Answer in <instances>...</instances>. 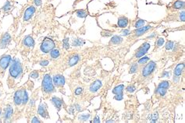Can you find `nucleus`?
<instances>
[{"label": "nucleus", "instance_id": "b1692460", "mask_svg": "<svg viewBox=\"0 0 185 123\" xmlns=\"http://www.w3.org/2000/svg\"><path fill=\"white\" fill-rule=\"evenodd\" d=\"M175 45L176 43L174 41H168L166 44V50L167 51H170V50H175Z\"/></svg>", "mask_w": 185, "mask_h": 123}, {"label": "nucleus", "instance_id": "cd10ccee", "mask_svg": "<svg viewBox=\"0 0 185 123\" xmlns=\"http://www.w3.org/2000/svg\"><path fill=\"white\" fill-rule=\"evenodd\" d=\"M77 16L80 18H85L86 17L87 15H88V13H87L86 10H80L77 11Z\"/></svg>", "mask_w": 185, "mask_h": 123}, {"label": "nucleus", "instance_id": "423d86ee", "mask_svg": "<svg viewBox=\"0 0 185 123\" xmlns=\"http://www.w3.org/2000/svg\"><path fill=\"white\" fill-rule=\"evenodd\" d=\"M12 58L10 55H4L0 58V75L3 76L7 67L10 66Z\"/></svg>", "mask_w": 185, "mask_h": 123}, {"label": "nucleus", "instance_id": "a878e982", "mask_svg": "<svg viewBox=\"0 0 185 123\" xmlns=\"http://www.w3.org/2000/svg\"><path fill=\"white\" fill-rule=\"evenodd\" d=\"M85 44V41L81 38H76V39L73 40V42H72V45L73 46H81V45H84Z\"/></svg>", "mask_w": 185, "mask_h": 123}, {"label": "nucleus", "instance_id": "bb28decb", "mask_svg": "<svg viewBox=\"0 0 185 123\" xmlns=\"http://www.w3.org/2000/svg\"><path fill=\"white\" fill-rule=\"evenodd\" d=\"M50 56H51L52 59H57L59 56V51L58 49L53 48L50 51Z\"/></svg>", "mask_w": 185, "mask_h": 123}, {"label": "nucleus", "instance_id": "ddd939ff", "mask_svg": "<svg viewBox=\"0 0 185 123\" xmlns=\"http://www.w3.org/2000/svg\"><path fill=\"white\" fill-rule=\"evenodd\" d=\"M13 114V108L12 106H6V107L4 110V112H3V115H2L3 122H10V119L12 118Z\"/></svg>", "mask_w": 185, "mask_h": 123}, {"label": "nucleus", "instance_id": "412c9836", "mask_svg": "<svg viewBox=\"0 0 185 123\" xmlns=\"http://www.w3.org/2000/svg\"><path fill=\"white\" fill-rule=\"evenodd\" d=\"M79 61H80V55H77V54H76V55H71V56L70 57L69 60H68V66H75V65L78 63Z\"/></svg>", "mask_w": 185, "mask_h": 123}, {"label": "nucleus", "instance_id": "6ab92c4d", "mask_svg": "<svg viewBox=\"0 0 185 123\" xmlns=\"http://www.w3.org/2000/svg\"><path fill=\"white\" fill-rule=\"evenodd\" d=\"M101 86H102V81L99 80H97L91 85L90 87H89V90L91 93H95L101 87Z\"/></svg>", "mask_w": 185, "mask_h": 123}, {"label": "nucleus", "instance_id": "473e14b6", "mask_svg": "<svg viewBox=\"0 0 185 123\" xmlns=\"http://www.w3.org/2000/svg\"><path fill=\"white\" fill-rule=\"evenodd\" d=\"M89 118H90V115H81L79 116L78 119L80 121L85 122V121H87Z\"/></svg>", "mask_w": 185, "mask_h": 123}, {"label": "nucleus", "instance_id": "f704fd0d", "mask_svg": "<svg viewBox=\"0 0 185 123\" xmlns=\"http://www.w3.org/2000/svg\"><path fill=\"white\" fill-rule=\"evenodd\" d=\"M136 88L134 85H130L127 87V91L129 92V93H133V92L135 91Z\"/></svg>", "mask_w": 185, "mask_h": 123}, {"label": "nucleus", "instance_id": "7c9ffc66", "mask_svg": "<svg viewBox=\"0 0 185 123\" xmlns=\"http://www.w3.org/2000/svg\"><path fill=\"white\" fill-rule=\"evenodd\" d=\"M150 60V59L148 58V57H142V58H140V60L138 61V63H139V64L141 65H143V64H146V63H148V61Z\"/></svg>", "mask_w": 185, "mask_h": 123}, {"label": "nucleus", "instance_id": "a18cd8bd", "mask_svg": "<svg viewBox=\"0 0 185 123\" xmlns=\"http://www.w3.org/2000/svg\"><path fill=\"white\" fill-rule=\"evenodd\" d=\"M1 94H1V90H0V97H1Z\"/></svg>", "mask_w": 185, "mask_h": 123}, {"label": "nucleus", "instance_id": "c03bdc74", "mask_svg": "<svg viewBox=\"0 0 185 123\" xmlns=\"http://www.w3.org/2000/svg\"><path fill=\"white\" fill-rule=\"evenodd\" d=\"M123 34H124V35H127V34H129L130 33L128 30H125V31H123Z\"/></svg>", "mask_w": 185, "mask_h": 123}, {"label": "nucleus", "instance_id": "aec40b11", "mask_svg": "<svg viewBox=\"0 0 185 123\" xmlns=\"http://www.w3.org/2000/svg\"><path fill=\"white\" fill-rule=\"evenodd\" d=\"M52 103L53 104V105L57 108L58 111L61 109L62 106H63V101L60 98H57V97H52Z\"/></svg>", "mask_w": 185, "mask_h": 123}, {"label": "nucleus", "instance_id": "7ed1b4c3", "mask_svg": "<svg viewBox=\"0 0 185 123\" xmlns=\"http://www.w3.org/2000/svg\"><path fill=\"white\" fill-rule=\"evenodd\" d=\"M41 90L43 92V95H50L55 91V86L50 74H45L44 76L42 84H41Z\"/></svg>", "mask_w": 185, "mask_h": 123}, {"label": "nucleus", "instance_id": "a19ab883", "mask_svg": "<svg viewBox=\"0 0 185 123\" xmlns=\"http://www.w3.org/2000/svg\"><path fill=\"white\" fill-rule=\"evenodd\" d=\"M34 4L36 6H40L41 5V0H34Z\"/></svg>", "mask_w": 185, "mask_h": 123}, {"label": "nucleus", "instance_id": "6e6552de", "mask_svg": "<svg viewBox=\"0 0 185 123\" xmlns=\"http://www.w3.org/2000/svg\"><path fill=\"white\" fill-rule=\"evenodd\" d=\"M150 47H151V45H150V44L148 43V42H144V43L141 45L140 47L136 50L134 57L135 59H140V58L143 57L146 53L148 52V49L150 48Z\"/></svg>", "mask_w": 185, "mask_h": 123}, {"label": "nucleus", "instance_id": "20e7f679", "mask_svg": "<svg viewBox=\"0 0 185 123\" xmlns=\"http://www.w3.org/2000/svg\"><path fill=\"white\" fill-rule=\"evenodd\" d=\"M156 69V63L154 61H150L149 63H146V65L142 68L141 76L142 78H148L150 75H152Z\"/></svg>", "mask_w": 185, "mask_h": 123}, {"label": "nucleus", "instance_id": "f3484780", "mask_svg": "<svg viewBox=\"0 0 185 123\" xmlns=\"http://www.w3.org/2000/svg\"><path fill=\"white\" fill-rule=\"evenodd\" d=\"M128 25V19L125 16H121L118 18L117 26L120 28H125Z\"/></svg>", "mask_w": 185, "mask_h": 123}, {"label": "nucleus", "instance_id": "2eb2a0df", "mask_svg": "<svg viewBox=\"0 0 185 123\" xmlns=\"http://www.w3.org/2000/svg\"><path fill=\"white\" fill-rule=\"evenodd\" d=\"M34 13H35V8L32 6H29V7L25 10V12H24V21H28L30 19H31V17L33 16Z\"/></svg>", "mask_w": 185, "mask_h": 123}, {"label": "nucleus", "instance_id": "e433bc0d", "mask_svg": "<svg viewBox=\"0 0 185 123\" xmlns=\"http://www.w3.org/2000/svg\"><path fill=\"white\" fill-rule=\"evenodd\" d=\"M83 92V89L82 87H77L76 90H75L74 94H76V95H80V94H82Z\"/></svg>", "mask_w": 185, "mask_h": 123}, {"label": "nucleus", "instance_id": "58836bf2", "mask_svg": "<svg viewBox=\"0 0 185 123\" xmlns=\"http://www.w3.org/2000/svg\"><path fill=\"white\" fill-rule=\"evenodd\" d=\"M103 32H105L106 34H101L103 37H109V36L112 35V32L109 31H104Z\"/></svg>", "mask_w": 185, "mask_h": 123}, {"label": "nucleus", "instance_id": "4c0bfd02", "mask_svg": "<svg viewBox=\"0 0 185 123\" xmlns=\"http://www.w3.org/2000/svg\"><path fill=\"white\" fill-rule=\"evenodd\" d=\"M179 18H180V20L181 21H184L185 20V13H184V11H182V12L180 13V15H179Z\"/></svg>", "mask_w": 185, "mask_h": 123}, {"label": "nucleus", "instance_id": "2f4dec72", "mask_svg": "<svg viewBox=\"0 0 185 123\" xmlns=\"http://www.w3.org/2000/svg\"><path fill=\"white\" fill-rule=\"evenodd\" d=\"M11 7H12V6H11V5H10V2H6V3L5 4V6L2 8V10H3L4 12H8L9 10L11 9Z\"/></svg>", "mask_w": 185, "mask_h": 123}, {"label": "nucleus", "instance_id": "f03ea898", "mask_svg": "<svg viewBox=\"0 0 185 123\" xmlns=\"http://www.w3.org/2000/svg\"><path fill=\"white\" fill-rule=\"evenodd\" d=\"M13 102L16 107H23L26 105V104L28 102V94L26 89L21 88L16 91L13 98Z\"/></svg>", "mask_w": 185, "mask_h": 123}, {"label": "nucleus", "instance_id": "9d476101", "mask_svg": "<svg viewBox=\"0 0 185 123\" xmlns=\"http://www.w3.org/2000/svg\"><path fill=\"white\" fill-rule=\"evenodd\" d=\"M124 86L123 84L121 85H119V86H116V87H114V89L112 90V94H114V99L116 101H121L124 98V94H123V92H124Z\"/></svg>", "mask_w": 185, "mask_h": 123}, {"label": "nucleus", "instance_id": "37998d69", "mask_svg": "<svg viewBox=\"0 0 185 123\" xmlns=\"http://www.w3.org/2000/svg\"><path fill=\"white\" fill-rule=\"evenodd\" d=\"M93 122H100V119H99V116H96L95 119L93 120Z\"/></svg>", "mask_w": 185, "mask_h": 123}, {"label": "nucleus", "instance_id": "79ce46f5", "mask_svg": "<svg viewBox=\"0 0 185 123\" xmlns=\"http://www.w3.org/2000/svg\"><path fill=\"white\" fill-rule=\"evenodd\" d=\"M40 65H41V66H47V65H49V61H41V63H40Z\"/></svg>", "mask_w": 185, "mask_h": 123}, {"label": "nucleus", "instance_id": "c9c22d12", "mask_svg": "<svg viewBox=\"0 0 185 123\" xmlns=\"http://www.w3.org/2000/svg\"><path fill=\"white\" fill-rule=\"evenodd\" d=\"M63 47H64V48L66 49H68L69 48V39L68 38H66V39H64V41H63Z\"/></svg>", "mask_w": 185, "mask_h": 123}, {"label": "nucleus", "instance_id": "39448f33", "mask_svg": "<svg viewBox=\"0 0 185 123\" xmlns=\"http://www.w3.org/2000/svg\"><path fill=\"white\" fill-rule=\"evenodd\" d=\"M153 28H154L152 27V26H150V25H146V26H144V27H142V28H137L136 30H134V31H133L132 32H130V37L131 38V40L135 39V38H137V37L144 35L145 34L148 33V31H150L153 29Z\"/></svg>", "mask_w": 185, "mask_h": 123}, {"label": "nucleus", "instance_id": "4468645a", "mask_svg": "<svg viewBox=\"0 0 185 123\" xmlns=\"http://www.w3.org/2000/svg\"><path fill=\"white\" fill-rule=\"evenodd\" d=\"M10 41H11V36L8 33L4 34V35L2 36L1 41H0V48H6V46L10 44Z\"/></svg>", "mask_w": 185, "mask_h": 123}, {"label": "nucleus", "instance_id": "f257e3e1", "mask_svg": "<svg viewBox=\"0 0 185 123\" xmlns=\"http://www.w3.org/2000/svg\"><path fill=\"white\" fill-rule=\"evenodd\" d=\"M23 73L21 63L20 59H14L10 65L9 69L8 76V86L10 88H12L16 83L18 80H20Z\"/></svg>", "mask_w": 185, "mask_h": 123}, {"label": "nucleus", "instance_id": "393cba45", "mask_svg": "<svg viewBox=\"0 0 185 123\" xmlns=\"http://www.w3.org/2000/svg\"><path fill=\"white\" fill-rule=\"evenodd\" d=\"M145 24H146L145 20L140 19V20H137V21L135 22L134 25H133V26H134V28H142V27H144V26H145Z\"/></svg>", "mask_w": 185, "mask_h": 123}, {"label": "nucleus", "instance_id": "49530a36", "mask_svg": "<svg viewBox=\"0 0 185 123\" xmlns=\"http://www.w3.org/2000/svg\"><path fill=\"white\" fill-rule=\"evenodd\" d=\"M0 115H1V108H0Z\"/></svg>", "mask_w": 185, "mask_h": 123}, {"label": "nucleus", "instance_id": "72a5a7b5", "mask_svg": "<svg viewBox=\"0 0 185 123\" xmlns=\"http://www.w3.org/2000/svg\"><path fill=\"white\" fill-rule=\"evenodd\" d=\"M38 76H39V73H38V72H37V70H34L33 71V72H31V75H30V76L33 79H37V77H38Z\"/></svg>", "mask_w": 185, "mask_h": 123}, {"label": "nucleus", "instance_id": "a211bd4d", "mask_svg": "<svg viewBox=\"0 0 185 123\" xmlns=\"http://www.w3.org/2000/svg\"><path fill=\"white\" fill-rule=\"evenodd\" d=\"M23 44L28 48H33L34 45V41L31 36H26L23 40Z\"/></svg>", "mask_w": 185, "mask_h": 123}, {"label": "nucleus", "instance_id": "4be33fe9", "mask_svg": "<svg viewBox=\"0 0 185 123\" xmlns=\"http://www.w3.org/2000/svg\"><path fill=\"white\" fill-rule=\"evenodd\" d=\"M123 41H124V39H123L122 37H120L119 35H115L111 38L109 44L110 45H117L122 43Z\"/></svg>", "mask_w": 185, "mask_h": 123}, {"label": "nucleus", "instance_id": "ea45409f", "mask_svg": "<svg viewBox=\"0 0 185 123\" xmlns=\"http://www.w3.org/2000/svg\"><path fill=\"white\" fill-rule=\"evenodd\" d=\"M31 122H33V123H35V122H41V120H40L39 119H38V118H37V117H34V119H32V120H31Z\"/></svg>", "mask_w": 185, "mask_h": 123}, {"label": "nucleus", "instance_id": "0eeeda50", "mask_svg": "<svg viewBox=\"0 0 185 123\" xmlns=\"http://www.w3.org/2000/svg\"><path fill=\"white\" fill-rule=\"evenodd\" d=\"M55 48V43L49 37H45L41 45V50L44 53H49Z\"/></svg>", "mask_w": 185, "mask_h": 123}, {"label": "nucleus", "instance_id": "f8f14e48", "mask_svg": "<svg viewBox=\"0 0 185 123\" xmlns=\"http://www.w3.org/2000/svg\"><path fill=\"white\" fill-rule=\"evenodd\" d=\"M53 83L55 84V86L58 88V89H62V88L64 86V84H65V78L63 75L58 74L54 76L53 77Z\"/></svg>", "mask_w": 185, "mask_h": 123}, {"label": "nucleus", "instance_id": "c756f323", "mask_svg": "<svg viewBox=\"0 0 185 123\" xmlns=\"http://www.w3.org/2000/svg\"><path fill=\"white\" fill-rule=\"evenodd\" d=\"M138 69V63H134V64L131 65V67H130L129 72L132 74V73H134V72H137Z\"/></svg>", "mask_w": 185, "mask_h": 123}, {"label": "nucleus", "instance_id": "9b49d317", "mask_svg": "<svg viewBox=\"0 0 185 123\" xmlns=\"http://www.w3.org/2000/svg\"><path fill=\"white\" fill-rule=\"evenodd\" d=\"M37 113L40 115L42 118L45 119H49V115L48 112V106L45 103H41L38 106V109H37Z\"/></svg>", "mask_w": 185, "mask_h": 123}, {"label": "nucleus", "instance_id": "5701e85b", "mask_svg": "<svg viewBox=\"0 0 185 123\" xmlns=\"http://www.w3.org/2000/svg\"><path fill=\"white\" fill-rule=\"evenodd\" d=\"M184 2L183 0H176L175 2H173L172 7L175 10H183L184 8Z\"/></svg>", "mask_w": 185, "mask_h": 123}, {"label": "nucleus", "instance_id": "dca6fc26", "mask_svg": "<svg viewBox=\"0 0 185 123\" xmlns=\"http://www.w3.org/2000/svg\"><path fill=\"white\" fill-rule=\"evenodd\" d=\"M184 69V63H179V64L177 65L175 69H174V77H177V79H179V77L181 76L182 72H183Z\"/></svg>", "mask_w": 185, "mask_h": 123}, {"label": "nucleus", "instance_id": "1a4fd4ad", "mask_svg": "<svg viewBox=\"0 0 185 123\" xmlns=\"http://www.w3.org/2000/svg\"><path fill=\"white\" fill-rule=\"evenodd\" d=\"M169 87V83L167 80H164L160 83L156 90V94L159 97H163L166 95L167 90Z\"/></svg>", "mask_w": 185, "mask_h": 123}, {"label": "nucleus", "instance_id": "c85d7f7f", "mask_svg": "<svg viewBox=\"0 0 185 123\" xmlns=\"http://www.w3.org/2000/svg\"><path fill=\"white\" fill-rule=\"evenodd\" d=\"M164 43H165V40L163 37H159L157 41H156V48L162 47L164 45Z\"/></svg>", "mask_w": 185, "mask_h": 123}]
</instances>
